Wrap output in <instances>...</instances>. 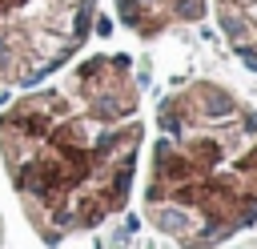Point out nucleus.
<instances>
[{
  "instance_id": "obj_1",
  "label": "nucleus",
  "mask_w": 257,
  "mask_h": 249,
  "mask_svg": "<svg viewBox=\"0 0 257 249\" xmlns=\"http://www.w3.org/2000/svg\"><path fill=\"white\" fill-rule=\"evenodd\" d=\"M145 104L128 52H92L0 108V161L52 249L112 221L137 181Z\"/></svg>"
},
{
  "instance_id": "obj_2",
  "label": "nucleus",
  "mask_w": 257,
  "mask_h": 249,
  "mask_svg": "<svg viewBox=\"0 0 257 249\" xmlns=\"http://www.w3.org/2000/svg\"><path fill=\"white\" fill-rule=\"evenodd\" d=\"M145 161V221L177 249H217L257 225V104L197 76L169 88L153 112Z\"/></svg>"
},
{
  "instance_id": "obj_3",
  "label": "nucleus",
  "mask_w": 257,
  "mask_h": 249,
  "mask_svg": "<svg viewBox=\"0 0 257 249\" xmlns=\"http://www.w3.org/2000/svg\"><path fill=\"white\" fill-rule=\"evenodd\" d=\"M96 16V0H0V88L56 76L88 48Z\"/></svg>"
},
{
  "instance_id": "obj_4",
  "label": "nucleus",
  "mask_w": 257,
  "mask_h": 249,
  "mask_svg": "<svg viewBox=\"0 0 257 249\" xmlns=\"http://www.w3.org/2000/svg\"><path fill=\"white\" fill-rule=\"evenodd\" d=\"M116 20L141 36V40H157L165 32L201 24L209 12V0H112Z\"/></svg>"
},
{
  "instance_id": "obj_5",
  "label": "nucleus",
  "mask_w": 257,
  "mask_h": 249,
  "mask_svg": "<svg viewBox=\"0 0 257 249\" xmlns=\"http://www.w3.org/2000/svg\"><path fill=\"white\" fill-rule=\"evenodd\" d=\"M209 8L229 52L249 72H257V0H209Z\"/></svg>"
}]
</instances>
